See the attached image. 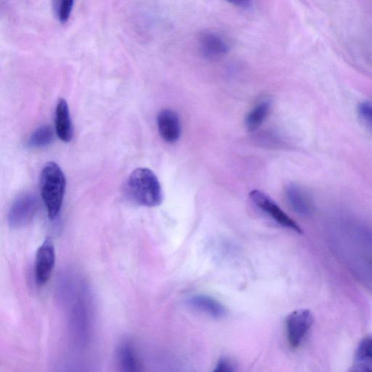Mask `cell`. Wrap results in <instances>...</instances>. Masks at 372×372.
<instances>
[{"label":"cell","instance_id":"obj_1","mask_svg":"<svg viewBox=\"0 0 372 372\" xmlns=\"http://www.w3.org/2000/svg\"><path fill=\"white\" fill-rule=\"evenodd\" d=\"M125 192L132 201L140 206L157 207L163 200L160 180L148 168H139L131 173L126 183Z\"/></svg>","mask_w":372,"mask_h":372},{"label":"cell","instance_id":"obj_2","mask_svg":"<svg viewBox=\"0 0 372 372\" xmlns=\"http://www.w3.org/2000/svg\"><path fill=\"white\" fill-rule=\"evenodd\" d=\"M66 180L60 166L47 162L40 176V192L48 217L54 221L59 215L64 198Z\"/></svg>","mask_w":372,"mask_h":372},{"label":"cell","instance_id":"obj_3","mask_svg":"<svg viewBox=\"0 0 372 372\" xmlns=\"http://www.w3.org/2000/svg\"><path fill=\"white\" fill-rule=\"evenodd\" d=\"M40 208L38 197L31 193H24L17 197L9 209L8 224L12 229H20L29 226L35 219Z\"/></svg>","mask_w":372,"mask_h":372},{"label":"cell","instance_id":"obj_4","mask_svg":"<svg viewBox=\"0 0 372 372\" xmlns=\"http://www.w3.org/2000/svg\"><path fill=\"white\" fill-rule=\"evenodd\" d=\"M313 316L307 309L291 313L286 319L287 339L293 348H297L305 339L313 324Z\"/></svg>","mask_w":372,"mask_h":372},{"label":"cell","instance_id":"obj_5","mask_svg":"<svg viewBox=\"0 0 372 372\" xmlns=\"http://www.w3.org/2000/svg\"><path fill=\"white\" fill-rule=\"evenodd\" d=\"M249 197L254 204L272 217L279 225L298 233H302L300 226L266 194L258 190H254L250 192Z\"/></svg>","mask_w":372,"mask_h":372},{"label":"cell","instance_id":"obj_6","mask_svg":"<svg viewBox=\"0 0 372 372\" xmlns=\"http://www.w3.org/2000/svg\"><path fill=\"white\" fill-rule=\"evenodd\" d=\"M56 259L54 243L49 239H46L36 253L35 277L39 286L45 285L52 278Z\"/></svg>","mask_w":372,"mask_h":372},{"label":"cell","instance_id":"obj_7","mask_svg":"<svg viewBox=\"0 0 372 372\" xmlns=\"http://www.w3.org/2000/svg\"><path fill=\"white\" fill-rule=\"evenodd\" d=\"M198 43L201 54L208 59H221L229 52V45L226 40L213 31L201 33Z\"/></svg>","mask_w":372,"mask_h":372},{"label":"cell","instance_id":"obj_8","mask_svg":"<svg viewBox=\"0 0 372 372\" xmlns=\"http://www.w3.org/2000/svg\"><path fill=\"white\" fill-rule=\"evenodd\" d=\"M162 139L168 144L178 141L181 135V124L178 114L171 109L161 111L157 118Z\"/></svg>","mask_w":372,"mask_h":372},{"label":"cell","instance_id":"obj_9","mask_svg":"<svg viewBox=\"0 0 372 372\" xmlns=\"http://www.w3.org/2000/svg\"><path fill=\"white\" fill-rule=\"evenodd\" d=\"M187 304L191 308L215 318H223L227 315V310L222 302L206 295L191 296Z\"/></svg>","mask_w":372,"mask_h":372},{"label":"cell","instance_id":"obj_10","mask_svg":"<svg viewBox=\"0 0 372 372\" xmlns=\"http://www.w3.org/2000/svg\"><path fill=\"white\" fill-rule=\"evenodd\" d=\"M286 196L290 206L297 214L309 216L313 210L311 200L305 190L296 184L287 185Z\"/></svg>","mask_w":372,"mask_h":372},{"label":"cell","instance_id":"obj_11","mask_svg":"<svg viewBox=\"0 0 372 372\" xmlns=\"http://www.w3.org/2000/svg\"><path fill=\"white\" fill-rule=\"evenodd\" d=\"M56 132L58 137L63 142L69 143L73 138V126L70 109L63 98L59 99L56 106Z\"/></svg>","mask_w":372,"mask_h":372},{"label":"cell","instance_id":"obj_12","mask_svg":"<svg viewBox=\"0 0 372 372\" xmlns=\"http://www.w3.org/2000/svg\"><path fill=\"white\" fill-rule=\"evenodd\" d=\"M117 359L121 370L126 372H138L141 371V363L137 350L127 342L121 345L117 350Z\"/></svg>","mask_w":372,"mask_h":372},{"label":"cell","instance_id":"obj_13","mask_svg":"<svg viewBox=\"0 0 372 372\" xmlns=\"http://www.w3.org/2000/svg\"><path fill=\"white\" fill-rule=\"evenodd\" d=\"M270 109V104L268 100L261 101L254 107L247 115L245 125L250 131L258 130L265 121Z\"/></svg>","mask_w":372,"mask_h":372},{"label":"cell","instance_id":"obj_14","mask_svg":"<svg viewBox=\"0 0 372 372\" xmlns=\"http://www.w3.org/2000/svg\"><path fill=\"white\" fill-rule=\"evenodd\" d=\"M54 130L49 125H42L38 127L31 135L28 145L31 148H44L52 144L54 141Z\"/></svg>","mask_w":372,"mask_h":372},{"label":"cell","instance_id":"obj_15","mask_svg":"<svg viewBox=\"0 0 372 372\" xmlns=\"http://www.w3.org/2000/svg\"><path fill=\"white\" fill-rule=\"evenodd\" d=\"M75 0H52L54 14L62 24L69 22L74 8Z\"/></svg>","mask_w":372,"mask_h":372},{"label":"cell","instance_id":"obj_16","mask_svg":"<svg viewBox=\"0 0 372 372\" xmlns=\"http://www.w3.org/2000/svg\"><path fill=\"white\" fill-rule=\"evenodd\" d=\"M356 359L359 362L372 360V335H370L359 343L357 352Z\"/></svg>","mask_w":372,"mask_h":372},{"label":"cell","instance_id":"obj_17","mask_svg":"<svg viewBox=\"0 0 372 372\" xmlns=\"http://www.w3.org/2000/svg\"><path fill=\"white\" fill-rule=\"evenodd\" d=\"M358 115L362 124L372 134V104L369 101L360 103L358 107Z\"/></svg>","mask_w":372,"mask_h":372},{"label":"cell","instance_id":"obj_18","mask_svg":"<svg viewBox=\"0 0 372 372\" xmlns=\"http://www.w3.org/2000/svg\"><path fill=\"white\" fill-rule=\"evenodd\" d=\"M233 371V365L229 360L225 358L218 361L215 369V371L216 372H231Z\"/></svg>","mask_w":372,"mask_h":372},{"label":"cell","instance_id":"obj_19","mask_svg":"<svg viewBox=\"0 0 372 372\" xmlns=\"http://www.w3.org/2000/svg\"><path fill=\"white\" fill-rule=\"evenodd\" d=\"M234 6L247 9L251 6L252 0H228Z\"/></svg>","mask_w":372,"mask_h":372}]
</instances>
